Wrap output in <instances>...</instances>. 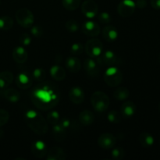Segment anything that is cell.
<instances>
[{"label": "cell", "instance_id": "6da1fadb", "mask_svg": "<svg viewBox=\"0 0 160 160\" xmlns=\"http://www.w3.org/2000/svg\"><path fill=\"white\" fill-rule=\"evenodd\" d=\"M32 102L42 110H50L60 100V93L56 86L50 83H42L34 88L31 92Z\"/></svg>", "mask_w": 160, "mask_h": 160}, {"label": "cell", "instance_id": "7a4b0ae2", "mask_svg": "<svg viewBox=\"0 0 160 160\" xmlns=\"http://www.w3.org/2000/svg\"><path fill=\"white\" fill-rule=\"evenodd\" d=\"M25 121L35 134L44 135L48 131V122L37 111L28 110L25 113Z\"/></svg>", "mask_w": 160, "mask_h": 160}, {"label": "cell", "instance_id": "3957f363", "mask_svg": "<svg viewBox=\"0 0 160 160\" xmlns=\"http://www.w3.org/2000/svg\"><path fill=\"white\" fill-rule=\"evenodd\" d=\"M91 103L95 111L99 112H105L109 108L110 104V99L109 96L102 91L95 92L91 98Z\"/></svg>", "mask_w": 160, "mask_h": 160}, {"label": "cell", "instance_id": "277c9868", "mask_svg": "<svg viewBox=\"0 0 160 160\" xmlns=\"http://www.w3.org/2000/svg\"><path fill=\"white\" fill-rule=\"evenodd\" d=\"M123 73L117 67H109L104 73V81L110 87H117L123 81Z\"/></svg>", "mask_w": 160, "mask_h": 160}, {"label": "cell", "instance_id": "5b68a950", "mask_svg": "<svg viewBox=\"0 0 160 160\" xmlns=\"http://www.w3.org/2000/svg\"><path fill=\"white\" fill-rule=\"evenodd\" d=\"M16 20L19 25L25 28H30L34 22V14L27 8H21L16 12Z\"/></svg>", "mask_w": 160, "mask_h": 160}, {"label": "cell", "instance_id": "8992f818", "mask_svg": "<svg viewBox=\"0 0 160 160\" xmlns=\"http://www.w3.org/2000/svg\"><path fill=\"white\" fill-rule=\"evenodd\" d=\"M84 49L88 56L90 57H99L103 52L102 42L98 38H92L86 42Z\"/></svg>", "mask_w": 160, "mask_h": 160}, {"label": "cell", "instance_id": "52a82bcc", "mask_svg": "<svg viewBox=\"0 0 160 160\" xmlns=\"http://www.w3.org/2000/svg\"><path fill=\"white\" fill-rule=\"evenodd\" d=\"M136 9L135 2L133 0H123L117 7L118 13L122 17H129L132 15Z\"/></svg>", "mask_w": 160, "mask_h": 160}, {"label": "cell", "instance_id": "ba28073f", "mask_svg": "<svg viewBox=\"0 0 160 160\" xmlns=\"http://www.w3.org/2000/svg\"><path fill=\"white\" fill-rule=\"evenodd\" d=\"M81 11L88 18H94L98 13V4L94 0H86L81 5Z\"/></svg>", "mask_w": 160, "mask_h": 160}, {"label": "cell", "instance_id": "9c48e42d", "mask_svg": "<svg viewBox=\"0 0 160 160\" xmlns=\"http://www.w3.org/2000/svg\"><path fill=\"white\" fill-rule=\"evenodd\" d=\"M99 56V62H101L103 65L107 66V67H117L120 62L118 56L111 50L103 51Z\"/></svg>", "mask_w": 160, "mask_h": 160}, {"label": "cell", "instance_id": "30bf717a", "mask_svg": "<svg viewBox=\"0 0 160 160\" xmlns=\"http://www.w3.org/2000/svg\"><path fill=\"white\" fill-rule=\"evenodd\" d=\"M98 144L103 149H112L117 144V138L113 134L105 133V134H102L98 137Z\"/></svg>", "mask_w": 160, "mask_h": 160}, {"label": "cell", "instance_id": "8fae6325", "mask_svg": "<svg viewBox=\"0 0 160 160\" xmlns=\"http://www.w3.org/2000/svg\"><path fill=\"white\" fill-rule=\"evenodd\" d=\"M48 148L46 144L41 140L34 141L31 147V151L33 156L38 159H42L46 156L48 152Z\"/></svg>", "mask_w": 160, "mask_h": 160}, {"label": "cell", "instance_id": "7c38bea8", "mask_svg": "<svg viewBox=\"0 0 160 160\" xmlns=\"http://www.w3.org/2000/svg\"><path fill=\"white\" fill-rule=\"evenodd\" d=\"M81 31L89 37H97L100 34V26L96 22L88 20L83 23Z\"/></svg>", "mask_w": 160, "mask_h": 160}, {"label": "cell", "instance_id": "4fadbf2b", "mask_svg": "<svg viewBox=\"0 0 160 160\" xmlns=\"http://www.w3.org/2000/svg\"><path fill=\"white\" fill-rule=\"evenodd\" d=\"M84 67L86 73L92 78H96L99 75L100 67L98 62L92 59H87L84 62Z\"/></svg>", "mask_w": 160, "mask_h": 160}, {"label": "cell", "instance_id": "5bb4252c", "mask_svg": "<svg viewBox=\"0 0 160 160\" xmlns=\"http://www.w3.org/2000/svg\"><path fill=\"white\" fill-rule=\"evenodd\" d=\"M69 98L73 103L76 105H80L84 101L85 93L81 88L75 86L70 90L69 92Z\"/></svg>", "mask_w": 160, "mask_h": 160}, {"label": "cell", "instance_id": "9a60e30c", "mask_svg": "<svg viewBox=\"0 0 160 160\" xmlns=\"http://www.w3.org/2000/svg\"><path fill=\"white\" fill-rule=\"evenodd\" d=\"M33 83V78L27 73H20L16 79V84L20 89H28Z\"/></svg>", "mask_w": 160, "mask_h": 160}, {"label": "cell", "instance_id": "2e32d148", "mask_svg": "<svg viewBox=\"0 0 160 160\" xmlns=\"http://www.w3.org/2000/svg\"><path fill=\"white\" fill-rule=\"evenodd\" d=\"M12 59L17 63H24L28 58V54L27 50L23 46H17L12 51Z\"/></svg>", "mask_w": 160, "mask_h": 160}, {"label": "cell", "instance_id": "e0dca14e", "mask_svg": "<svg viewBox=\"0 0 160 160\" xmlns=\"http://www.w3.org/2000/svg\"><path fill=\"white\" fill-rule=\"evenodd\" d=\"M118 31L112 25H107L102 29V37L107 42H115L118 38Z\"/></svg>", "mask_w": 160, "mask_h": 160}, {"label": "cell", "instance_id": "ac0fdd59", "mask_svg": "<svg viewBox=\"0 0 160 160\" xmlns=\"http://www.w3.org/2000/svg\"><path fill=\"white\" fill-rule=\"evenodd\" d=\"M45 157L48 160H64L67 159V155L62 148L56 146L48 150Z\"/></svg>", "mask_w": 160, "mask_h": 160}, {"label": "cell", "instance_id": "d6986e66", "mask_svg": "<svg viewBox=\"0 0 160 160\" xmlns=\"http://www.w3.org/2000/svg\"><path fill=\"white\" fill-rule=\"evenodd\" d=\"M136 107L135 104L131 101H128L123 103L121 106L120 110H121V115L124 118H131L135 114Z\"/></svg>", "mask_w": 160, "mask_h": 160}, {"label": "cell", "instance_id": "ffe728a7", "mask_svg": "<svg viewBox=\"0 0 160 160\" xmlns=\"http://www.w3.org/2000/svg\"><path fill=\"white\" fill-rule=\"evenodd\" d=\"M66 67L71 73H78L81 68V63L79 59L74 56H70L66 61Z\"/></svg>", "mask_w": 160, "mask_h": 160}, {"label": "cell", "instance_id": "44dd1931", "mask_svg": "<svg viewBox=\"0 0 160 160\" xmlns=\"http://www.w3.org/2000/svg\"><path fill=\"white\" fill-rule=\"evenodd\" d=\"M50 75L55 81H62L66 78L67 73H66V70L62 67L54 65L50 69Z\"/></svg>", "mask_w": 160, "mask_h": 160}, {"label": "cell", "instance_id": "7402d4cb", "mask_svg": "<svg viewBox=\"0 0 160 160\" xmlns=\"http://www.w3.org/2000/svg\"><path fill=\"white\" fill-rule=\"evenodd\" d=\"M79 120L83 125L89 126L95 122V115L93 112L88 109L81 111L79 114Z\"/></svg>", "mask_w": 160, "mask_h": 160}, {"label": "cell", "instance_id": "603a6c76", "mask_svg": "<svg viewBox=\"0 0 160 160\" xmlns=\"http://www.w3.org/2000/svg\"><path fill=\"white\" fill-rule=\"evenodd\" d=\"M14 79L13 74L10 71L0 72V88H7L12 83Z\"/></svg>", "mask_w": 160, "mask_h": 160}, {"label": "cell", "instance_id": "cb8c5ba5", "mask_svg": "<svg viewBox=\"0 0 160 160\" xmlns=\"http://www.w3.org/2000/svg\"><path fill=\"white\" fill-rule=\"evenodd\" d=\"M5 98L9 102L12 103H16L19 102L21 98L20 93L17 90L14 88H7L4 91L3 93Z\"/></svg>", "mask_w": 160, "mask_h": 160}, {"label": "cell", "instance_id": "d4e9b609", "mask_svg": "<svg viewBox=\"0 0 160 160\" xmlns=\"http://www.w3.org/2000/svg\"><path fill=\"white\" fill-rule=\"evenodd\" d=\"M52 127V134L55 140L59 142H62L67 136V130L62 128L59 123Z\"/></svg>", "mask_w": 160, "mask_h": 160}, {"label": "cell", "instance_id": "484cf974", "mask_svg": "<svg viewBox=\"0 0 160 160\" xmlns=\"http://www.w3.org/2000/svg\"><path fill=\"white\" fill-rule=\"evenodd\" d=\"M154 138L151 134L147 132L142 133L139 135V142L144 148H150L154 144Z\"/></svg>", "mask_w": 160, "mask_h": 160}, {"label": "cell", "instance_id": "4316f807", "mask_svg": "<svg viewBox=\"0 0 160 160\" xmlns=\"http://www.w3.org/2000/svg\"><path fill=\"white\" fill-rule=\"evenodd\" d=\"M130 91L125 87H119L113 92V97L119 101H123L129 98Z\"/></svg>", "mask_w": 160, "mask_h": 160}, {"label": "cell", "instance_id": "83f0119b", "mask_svg": "<svg viewBox=\"0 0 160 160\" xmlns=\"http://www.w3.org/2000/svg\"><path fill=\"white\" fill-rule=\"evenodd\" d=\"M13 26V20L9 16H2L0 17V30L9 31Z\"/></svg>", "mask_w": 160, "mask_h": 160}, {"label": "cell", "instance_id": "f1b7e54d", "mask_svg": "<svg viewBox=\"0 0 160 160\" xmlns=\"http://www.w3.org/2000/svg\"><path fill=\"white\" fill-rule=\"evenodd\" d=\"M62 4L67 10L74 11L80 6L81 0H62Z\"/></svg>", "mask_w": 160, "mask_h": 160}, {"label": "cell", "instance_id": "f546056e", "mask_svg": "<svg viewBox=\"0 0 160 160\" xmlns=\"http://www.w3.org/2000/svg\"><path fill=\"white\" fill-rule=\"evenodd\" d=\"M60 119V115H59V113L57 111L51 110L50 112H48V115H47L46 120L48 122V123L54 126V125L59 123Z\"/></svg>", "mask_w": 160, "mask_h": 160}, {"label": "cell", "instance_id": "4dcf8cb0", "mask_svg": "<svg viewBox=\"0 0 160 160\" xmlns=\"http://www.w3.org/2000/svg\"><path fill=\"white\" fill-rule=\"evenodd\" d=\"M33 78L38 82H42L46 78V71L42 68H36L33 71Z\"/></svg>", "mask_w": 160, "mask_h": 160}, {"label": "cell", "instance_id": "1f68e13d", "mask_svg": "<svg viewBox=\"0 0 160 160\" xmlns=\"http://www.w3.org/2000/svg\"><path fill=\"white\" fill-rule=\"evenodd\" d=\"M108 120L112 123H120L122 119L121 113L117 112V110H111L107 116Z\"/></svg>", "mask_w": 160, "mask_h": 160}, {"label": "cell", "instance_id": "d6a6232c", "mask_svg": "<svg viewBox=\"0 0 160 160\" xmlns=\"http://www.w3.org/2000/svg\"><path fill=\"white\" fill-rule=\"evenodd\" d=\"M112 157L115 160H121L125 156V150L122 147H116L112 148Z\"/></svg>", "mask_w": 160, "mask_h": 160}, {"label": "cell", "instance_id": "836d02e7", "mask_svg": "<svg viewBox=\"0 0 160 160\" xmlns=\"http://www.w3.org/2000/svg\"><path fill=\"white\" fill-rule=\"evenodd\" d=\"M65 27L66 28H67V31H70V32L71 33L76 32V31H78L80 28V25L79 23H78V22L77 21V20H73V19H72V20H69L68 21H67Z\"/></svg>", "mask_w": 160, "mask_h": 160}, {"label": "cell", "instance_id": "e575fe53", "mask_svg": "<svg viewBox=\"0 0 160 160\" xmlns=\"http://www.w3.org/2000/svg\"><path fill=\"white\" fill-rule=\"evenodd\" d=\"M98 20L100 23L103 24H109L112 21V17L109 13L106 12H102L99 14L98 13Z\"/></svg>", "mask_w": 160, "mask_h": 160}, {"label": "cell", "instance_id": "d590c367", "mask_svg": "<svg viewBox=\"0 0 160 160\" xmlns=\"http://www.w3.org/2000/svg\"><path fill=\"white\" fill-rule=\"evenodd\" d=\"M31 34H32L34 37L35 38H41L43 36L44 31L43 28L39 25H34V26H31Z\"/></svg>", "mask_w": 160, "mask_h": 160}, {"label": "cell", "instance_id": "8d00e7d4", "mask_svg": "<svg viewBox=\"0 0 160 160\" xmlns=\"http://www.w3.org/2000/svg\"><path fill=\"white\" fill-rule=\"evenodd\" d=\"M84 51V46L81 43H74L70 47V53L73 55H81Z\"/></svg>", "mask_w": 160, "mask_h": 160}, {"label": "cell", "instance_id": "74e56055", "mask_svg": "<svg viewBox=\"0 0 160 160\" xmlns=\"http://www.w3.org/2000/svg\"><path fill=\"white\" fill-rule=\"evenodd\" d=\"M9 119V114L6 110L0 109V128L7 123Z\"/></svg>", "mask_w": 160, "mask_h": 160}, {"label": "cell", "instance_id": "f35d334b", "mask_svg": "<svg viewBox=\"0 0 160 160\" xmlns=\"http://www.w3.org/2000/svg\"><path fill=\"white\" fill-rule=\"evenodd\" d=\"M20 42L23 46H28L31 43V37L27 33L22 34L20 37Z\"/></svg>", "mask_w": 160, "mask_h": 160}, {"label": "cell", "instance_id": "ab89813d", "mask_svg": "<svg viewBox=\"0 0 160 160\" xmlns=\"http://www.w3.org/2000/svg\"><path fill=\"white\" fill-rule=\"evenodd\" d=\"M59 123L62 127V128H65V129L67 130V128H70V124H71V122H70V120H69V119L62 118V119H60Z\"/></svg>", "mask_w": 160, "mask_h": 160}, {"label": "cell", "instance_id": "60d3db41", "mask_svg": "<svg viewBox=\"0 0 160 160\" xmlns=\"http://www.w3.org/2000/svg\"><path fill=\"white\" fill-rule=\"evenodd\" d=\"M135 2L136 7L139 8V9H144L147 6L146 0H136V2Z\"/></svg>", "mask_w": 160, "mask_h": 160}, {"label": "cell", "instance_id": "b9f144b4", "mask_svg": "<svg viewBox=\"0 0 160 160\" xmlns=\"http://www.w3.org/2000/svg\"><path fill=\"white\" fill-rule=\"evenodd\" d=\"M151 6L156 10L160 9V0H151Z\"/></svg>", "mask_w": 160, "mask_h": 160}, {"label": "cell", "instance_id": "7bdbcfd3", "mask_svg": "<svg viewBox=\"0 0 160 160\" xmlns=\"http://www.w3.org/2000/svg\"><path fill=\"white\" fill-rule=\"evenodd\" d=\"M2 135H3V131L0 130V138H1Z\"/></svg>", "mask_w": 160, "mask_h": 160}, {"label": "cell", "instance_id": "ee69618b", "mask_svg": "<svg viewBox=\"0 0 160 160\" xmlns=\"http://www.w3.org/2000/svg\"><path fill=\"white\" fill-rule=\"evenodd\" d=\"M159 111H160V103H159Z\"/></svg>", "mask_w": 160, "mask_h": 160}, {"label": "cell", "instance_id": "f6af8a7d", "mask_svg": "<svg viewBox=\"0 0 160 160\" xmlns=\"http://www.w3.org/2000/svg\"><path fill=\"white\" fill-rule=\"evenodd\" d=\"M159 59H160V56H159Z\"/></svg>", "mask_w": 160, "mask_h": 160}]
</instances>
